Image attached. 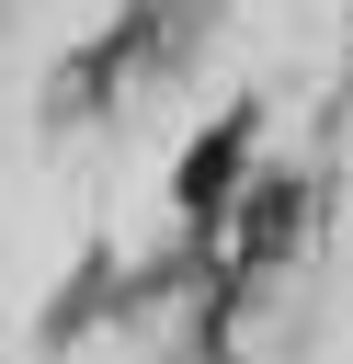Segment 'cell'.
<instances>
[{"instance_id": "1", "label": "cell", "mask_w": 353, "mask_h": 364, "mask_svg": "<svg viewBox=\"0 0 353 364\" xmlns=\"http://www.w3.org/2000/svg\"><path fill=\"white\" fill-rule=\"evenodd\" d=\"M307 239V182L296 171H262V182H239L228 193V216L205 228V250H216V284H262L285 250Z\"/></svg>"}, {"instance_id": "2", "label": "cell", "mask_w": 353, "mask_h": 364, "mask_svg": "<svg viewBox=\"0 0 353 364\" xmlns=\"http://www.w3.org/2000/svg\"><path fill=\"white\" fill-rule=\"evenodd\" d=\"M251 136H262V102H228V114H216V125L182 148V171H171V205H182V228H194V239L228 216L239 171H251Z\"/></svg>"}]
</instances>
